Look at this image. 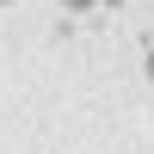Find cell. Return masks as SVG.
Returning a JSON list of instances; mask_svg holds the SVG:
<instances>
[{"mask_svg": "<svg viewBox=\"0 0 154 154\" xmlns=\"http://www.w3.org/2000/svg\"><path fill=\"white\" fill-rule=\"evenodd\" d=\"M148 80H154V49H148Z\"/></svg>", "mask_w": 154, "mask_h": 154, "instance_id": "1", "label": "cell"}, {"mask_svg": "<svg viewBox=\"0 0 154 154\" xmlns=\"http://www.w3.org/2000/svg\"><path fill=\"white\" fill-rule=\"evenodd\" d=\"M68 6H93V0H68Z\"/></svg>", "mask_w": 154, "mask_h": 154, "instance_id": "2", "label": "cell"}]
</instances>
